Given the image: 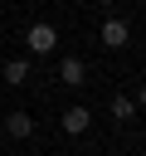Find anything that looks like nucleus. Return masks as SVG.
Masks as SVG:
<instances>
[{"instance_id":"obj_1","label":"nucleus","mask_w":146,"mask_h":156,"mask_svg":"<svg viewBox=\"0 0 146 156\" xmlns=\"http://www.w3.org/2000/svg\"><path fill=\"white\" fill-rule=\"evenodd\" d=\"M24 44H29V54H54V44H58V29L54 24H29V34H24Z\"/></svg>"},{"instance_id":"obj_2","label":"nucleus","mask_w":146,"mask_h":156,"mask_svg":"<svg viewBox=\"0 0 146 156\" xmlns=\"http://www.w3.org/2000/svg\"><path fill=\"white\" fill-rule=\"evenodd\" d=\"M127 39H131V24L117 20V15H107V20H102V44H107V49H127Z\"/></svg>"},{"instance_id":"obj_3","label":"nucleus","mask_w":146,"mask_h":156,"mask_svg":"<svg viewBox=\"0 0 146 156\" xmlns=\"http://www.w3.org/2000/svg\"><path fill=\"white\" fill-rule=\"evenodd\" d=\"M58 78H63V83H68V88H83V78H88V63H83V58H73V54H68V58H63V63H58Z\"/></svg>"},{"instance_id":"obj_4","label":"nucleus","mask_w":146,"mask_h":156,"mask_svg":"<svg viewBox=\"0 0 146 156\" xmlns=\"http://www.w3.org/2000/svg\"><path fill=\"white\" fill-rule=\"evenodd\" d=\"M5 132H10L15 141H24V136L34 132V117H29V112H10V117H5Z\"/></svg>"},{"instance_id":"obj_5","label":"nucleus","mask_w":146,"mask_h":156,"mask_svg":"<svg viewBox=\"0 0 146 156\" xmlns=\"http://www.w3.org/2000/svg\"><path fill=\"white\" fill-rule=\"evenodd\" d=\"M88 122H92V117H88V107H68V112H63V132H68V136H83V132H88Z\"/></svg>"},{"instance_id":"obj_6","label":"nucleus","mask_w":146,"mask_h":156,"mask_svg":"<svg viewBox=\"0 0 146 156\" xmlns=\"http://www.w3.org/2000/svg\"><path fill=\"white\" fill-rule=\"evenodd\" d=\"M5 83L24 88V83H29V63H24V58H10V63H5Z\"/></svg>"},{"instance_id":"obj_7","label":"nucleus","mask_w":146,"mask_h":156,"mask_svg":"<svg viewBox=\"0 0 146 156\" xmlns=\"http://www.w3.org/2000/svg\"><path fill=\"white\" fill-rule=\"evenodd\" d=\"M131 112H136V102H131V98H112V117H117V122H127Z\"/></svg>"},{"instance_id":"obj_8","label":"nucleus","mask_w":146,"mask_h":156,"mask_svg":"<svg viewBox=\"0 0 146 156\" xmlns=\"http://www.w3.org/2000/svg\"><path fill=\"white\" fill-rule=\"evenodd\" d=\"M136 102H141V107H146V83H141V93H136Z\"/></svg>"}]
</instances>
